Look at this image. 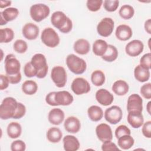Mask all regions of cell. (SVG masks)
<instances>
[{
    "label": "cell",
    "mask_w": 151,
    "mask_h": 151,
    "mask_svg": "<svg viewBox=\"0 0 151 151\" xmlns=\"http://www.w3.org/2000/svg\"><path fill=\"white\" fill-rule=\"evenodd\" d=\"M127 110L129 111H139L143 110V99L137 94H131L127 99Z\"/></svg>",
    "instance_id": "5bb4252c"
},
{
    "label": "cell",
    "mask_w": 151,
    "mask_h": 151,
    "mask_svg": "<svg viewBox=\"0 0 151 151\" xmlns=\"http://www.w3.org/2000/svg\"><path fill=\"white\" fill-rule=\"evenodd\" d=\"M22 90L25 94L33 95L38 90V85L33 80H26L22 84Z\"/></svg>",
    "instance_id": "1f68e13d"
},
{
    "label": "cell",
    "mask_w": 151,
    "mask_h": 151,
    "mask_svg": "<svg viewBox=\"0 0 151 151\" xmlns=\"http://www.w3.org/2000/svg\"><path fill=\"white\" fill-rule=\"evenodd\" d=\"M12 2L11 1H4V0H1L0 1V8H4L7 6H9L11 5Z\"/></svg>",
    "instance_id": "f5cc1de1"
},
{
    "label": "cell",
    "mask_w": 151,
    "mask_h": 151,
    "mask_svg": "<svg viewBox=\"0 0 151 151\" xmlns=\"http://www.w3.org/2000/svg\"><path fill=\"white\" fill-rule=\"evenodd\" d=\"M107 47L108 44L106 41L101 39L97 40L93 44V52L96 55L102 57L106 52Z\"/></svg>",
    "instance_id": "f1b7e54d"
},
{
    "label": "cell",
    "mask_w": 151,
    "mask_h": 151,
    "mask_svg": "<svg viewBox=\"0 0 151 151\" xmlns=\"http://www.w3.org/2000/svg\"><path fill=\"white\" fill-rule=\"evenodd\" d=\"M39 32L38 27L32 22L25 24L22 29L23 36L28 40H35L39 35Z\"/></svg>",
    "instance_id": "2e32d148"
},
{
    "label": "cell",
    "mask_w": 151,
    "mask_h": 151,
    "mask_svg": "<svg viewBox=\"0 0 151 151\" xmlns=\"http://www.w3.org/2000/svg\"><path fill=\"white\" fill-rule=\"evenodd\" d=\"M146 109L148 113L150 115L151 114V101H149L146 106Z\"/></svg>",
    "instance_id": "db71d44e"
},
{
    "label": "cell",
    "mask_w": 151,
    "mask_h": 151,
    "mask_svg": "<svg viewBox=\"0 0 151 151\" xmlns=\"http://www.w3.org/2000/svg\"><path fill=\"white\" fill-rule=\"evenodd\" d=\"M64 112L61 109L54 108L48 113V119L50 123L54 125H59L64 121Z\"/></svg>",
    "instance_id": "44dd1931"
},
{
    "label": "cell",
    "mask_w": 151,
    "mask_h": 151,
    "mask_svg": "<svg viewBox=\"0 0 151 151\" xmlns=\"http://www.w3.org/2000/svg\"><path fill=\"white\" fill-rule=\"evenodd\" d=\"M56 91H52L49 93L45 97V101L46 103L51 106H58L57 103L55 100V95Z\"/></svg>",
    "instance_id": "c3c4849f"
},
{
    "label": "cell",
    "mask_w": 151,
    "mask_h": 151,
    "mask_svg": "<svg viewBox=\"0 0 151 151\" xmlns=\"http://www.w3.org/2000/svg\"><path fill=\"white\" fill-rule=\"evenodd\" d=\"M46 136L49 142L51 143H56L61 140L63 137V133L59 128L52 127L47 130Z\"/></svg>",
    "instance_id": "83f0119b"
},
{
    "label": "cell",
    "mask_w": 151,
    "mask_h": 151,
    "mask_svg": "<svg viewBox=\"0 0 151 151\" xmlns=\"http://www.w3.org/2000/svg\"><path fill=\"white\" fill-rule=\"evenodd\" d=\"M123 117V112L118 106H112L104 111V118L111 124H116L120 122Z\"/></svg>",
    "instance_id": "30bf717a"
},
{
    "label": "cell",
    "mask_w": 151,
    "mask_h": 151,
    "mask_svg": "<svg viewBox=\"0 0 151 151\" xmlns=\"http://www.w3.org/2000/svg\"><path fill=\"white\" fill-rule=\"evenodd\" d=\"M9 79V83L12 84H15L19 83L21 80V73H18L17 74L13 76H6Z\"/></svg>",
    "instance_id": "f907efd6"
},
{
    "label": "cell",
    "mask_w": 151,
    "mask_h": 151,
    "mask_svg": "<svg viewBox=\"0 0 151 151\" xmlns=\"http://www.w3.org/2000/svg\"><path fill=\"white\" fill-rule=\"evenodd\" d=\"M103 6L108 12H114L117 10L119 5V1L117 0H105L103 2Z\"/></svg>",
    "instance_id": "f35d334b"
},
{
    "label": "cell",
    "mask_w": 151,
    "mask_h": 151,
    "mask_svg": "<svg viewBox=\"0 0 151 151\" xmlns=\"http://www.w3.org/2000/svg\"><path fill=\"white\" fill-rule=\"evenodd\" d=\"M26 149V145L22 140H16L12 142L11 150L12 151H24Z\"/></svg>",
    "instance_id": "7bdbcfd3"
},
{
    "label": "cell",
    "mask_w": 151,
    "mask_h": 151,
    "mask_svg": "<svg viewBox=\"0 0 151 151\" xmlns=\"http://www.w3.org/2000/svg\"><path fill=\"white\" fill-rule=\"evenodd\" d=\"M140 94L146 99H151V83H147L143 84L140 88Z\"/></svg>",
    "instance_id": "ee69618b"
},
{
    "label": "cell",
    "mask_w": 151,
    "mask_h": 151,
    "mask_svg": "<svg viewBox=\"0 0 151 151\" xmlns=\"http://www.w3.org/2000/svg\"><path fill=\"white\" fill-rule=\"evenodd\" d=\"M14 50L19 54H23L26 52L28 49L27 43L22 40H17L13 45Z\"/></svg>",
    "instance_id": "8d00e7d4"
},
{
    "label": "cell",
    "mask_w": 151,
    "mask_h": 151,
    "mask_svg": "<svg viewBox=\"0 0 151 151\" xmlns=\"http://www.w3.org/2000/svg\"><path fill=\"white\" fill-rule=\"evenodd\" d=\"M50 9L48 6L44 4L32 5L29 9L31 18L35 22H39L45 19L50 14Z\"/></svg>",
    "instance_id": "5b68a950"
},
{
    "label": "cell",
    "mask_w": 151,
    "mask_h": 151,
    "mask_svg": "<svg viewBox=\"0 0 151 151\" xmlns=\"http://www.w3.org/2000/svg\"><path fill=\"white\" fill-rule=\"evenodd\" d=\"M106 77L104 73L99 70L94 71L91 75V81L96 86H101L105 82Z\"/></svg>",
    "instance_id": "836d02e7"
},
{
    "label": "cell",
    "mask_w": 151,
    "mask_h": 151,
    "mask_svg": "<svg viewBox=\"0 0 151 151\" xmlns=\"http://www.w3.org/2000/svg\"><path fill=\"white\" fill-rule=\"evenodd\" d=\"M63 147L66 151H76L80 148L78 139L73 135H66L63 137Z\"/></svg>",
    "instance_id": "ffe728a7"
},
{
    "label": "cell",
    "mask_w": 151,
    "mask_h": 151,
    "mask_svg": "<svg viewBox=\"0 0 151 151\" xmlns=\"http://www.w3.org/2000/svg\"><path fill=\"white\" fill-rule=\"evenodd\" d=\"M119 15L124 19H129L132 18L134 14L133 7L130 5L126 4L121 6L119 11Z\"/></svg>",
    "instance_id": "e575fe53"
},
{
    "label": "cell",
    "mask_w": 151,
    "mask_h": 151,
    "mask_svg": "<svg viewBox=\"0 0 151 151\" xmlns=\"http://www.w3.org/2000/svg\"><path fill=\"white\" fill-rule=\"evenodd\" d=\"M66 64L68 69L75 74H81L87 69V64L85 60L73 54L67 55Z\"/></svg>",
    "instance_id": "3957f363"
},
{
    "label": "cell",
    "mask_w": 151,
    "mask_h": 151,
    "mask_svg": "<svg viewBox=\"0 0 151 151\" xmlns=\"http://www.w3.org/2000/svg\"><path fill=\"white\" fill-rule=\"evenodd\" d=\"M114 26V22L112 18L105 17L103 18L97 24V31L100 36L107 37L113 32Z\"/></svg>",
    "instance_id": "9c48e42d"
},
{
    "label": "cell",
    "mask_w": 151,
    "mask_h": 151,
    "mask_svg": "<svg viewBox=\"0 0 151 151\" xmlns=\"http://www.w3.org/2000/svg\"><path fill=\"white\" fill-rule=\"evenodd\" d=\"M71 88L76 95H81L88 93L91 89L89 83L84 78H76L72 82Z\"/></svg>",
    "instance_id": "8fae6325"
},
{
    "label": "cell",
    "mask_w": 151,
    "mask_h": 151,
    "mask_svg": "<svg viewBox=\"0 0 151 151\" xmlns=\"http://www.w3.org/2000/svg\"><path fill=\"white\" fill-rule=\"evenodd\" d=\"M134 76L137 81L144 83L149 80L150 78V71L139 64L134 69Z\"/></svg>",
    "instance_id": "cb8c5ba5"
},
{
    "label": "cell",
    "mask_w": 151,
    "mask_h": 151,
    "mask_svg": "<svg viewBox=\"0 0 151 151\" xmlns=\"http://www.w3.org/2000/svg\"><path fill=\"white\" fill-rule=\"evenodd\" d=\"M118 146L123 150L130 149L134 143V140L132 136L130 135H124L117 139Z\"/></svg>",
    "instance_id": "4dcf8cb0"
},
{
    "label": "cell",
    "mask_w": 151,
    "mask_h": 151,
    "mask_svg": "<svg viewBox=\"0 0 151 151\" xmlns=\"http://www.w3.org/2000/svg\"><path fill=\"white\" fill-rule=\"evenodd\" d=\"M96 133L98 139L102 142L113 139V133L109 125L106 123H100L96 128Z\"/></svg>",
    "instance_id": "4fadbf2b"
},
{
    "label": "cell",
    "mask_w": 151,
    "mask_h": 151,
    "mask_svg": "<svg viewBox=\"0 0 151 151\" xmlns=\"http://www.w3.org/2000/svg\"><path fill=\"white\" fill-rule=\"evenodd\" d=\"M142 129L143 136L147 138L150 139L151 137V121L149 120L145 123H143Z\"/></svg>",
    "instance_id": "7dc6e473"
},
{
    "label": "cell",
    "mask_w": 151,
    "mask_h": 151,
    "mask_svg": "<svg viewBox=\"0 0 151 151\" xmlns=\"http://www.w3.org/2000/svg\"><path fill=\"white\" fill-rule=\"evenodd\" d=\"M4 64L6 76H13L20 73L21 64L15 55L8 54L5 57Z\"/></svg>",
    "instance_id": "ba28073f"
},
{
    "label": "cell",
    "mask_w": 151,
    "mask_h": 151,
    "mask_svg": "<svg viewBox=\"0 0 151 151\" xmlns=\"http://www.w3.org/2000/svg\"><path fill=\"white\" fill-rule=\"evenodd\" d=\"M144 44L139 40H133L128 42L125 47V51L130 57L139 55L143 51Z\"/></svg>",
    "instance_id": "7c38bea8"
},
{
    "label": "cell",
    "mask_w": 151,
    "mask_h": 151,
    "mask_svg": "<svg viewBox=\"0 0 151 151\" xmlns=\"http://www.w3.org/2000/svg\"><path fill=\"white\" fill-rule=\"evenodd\" d=\"M7 134L11 139H17L19 137L22 133L21 125L15 122H11L7 126Z\"/></svg>",
    "instance_id": "484cf974"
},
{
    "label": "cell",
    "mask_w": 151,
    "mask_h": 151,
    "mask_svg": "<svg viewBox=\"0 0 151 151\" xmlns=\"http://www.w3.org/2000/svg\"><path fill=\"white\" fill-rule=\"evenodd\" d=\"M0 15L2 16L6 22H8L15 19L18 17L19 15V11L16 8L9 7L1 12Z\"/></svg>",
    "instance_id": "f546056e"
},
{
    "label": "cell",
    "mask_w": 151,
    "mask_h": 151,
    "mask_svg": "<svg viewBox=\"0 0 151 151\" xmlns=\"http://www.w3.org/2000/svg\"><path fill=\"white\" fill-rule=\"evenodd\" d=\"M131 134V131L126 125L121 124L115 130V136L117 139L124 135Z\"/></svg>",
    "instance_id": "60d3db41"
},
{
    "label": "cell",
    "mask_w": 151,
    "mask_h": 151,
    "mask_svg": "<svg viewBox=\"0 0 151 151\" xmlns=\"http://www.w3.org/2000/svg\"><path fill=\"white\" fill-rule=\"evenodd\" d=\"M101 150L103 151H120L117 145L111 142V140H107L103 142L101 145Z\"/></svg>",
    "instance_id": "bcb514c9"
},
{
    "label": "cell",
    "mask_w": 151,
    "mask_h": 151,
    "mask_svg": "<svg viewBox=\"0 0 151 151\" xmlns=\"http://www.w3.org/2000/svg\"><path fill=\"white\" fill-rule=\"evenodd\" d=\"M41 40L44 44L50 48L57 47L60 41L58 34L51 27L46 28L42 31Z\"/></svg>",
    "instance_id": "8992f818"
},
{
    "label": "cell",
    "mask_w": 151,
    "mask_h": 151,
    "mask_svg": "<svg viewBox=\"0 0 151 151\" xmlns=\"http://www.w3.org/2000/svg\"><path fill=\"white\" fill-rule=\"evenodd\" d=\"M127 120L129 124L134 129L140 127L144 123V118L142 112L129 111L128 112Z\"/></svg>",
    "instance_id": "ac0fdd59"
},
{
    "label": "cell",
    "mask_w": 151,
    "mask_h": 151,
    "mask_svg": "<svg viewBox=\"0 0 151 151\" xmlns=\"http://www.w3.org/2000/svg\"><path fill=\"white\" fill-rule=\"evenodd\" d=\"M87 114L91 121L98 122L103 118V111L100 107L96 105H93L88 109Z\"/></svg>",
    "instance_id": "4316f807"
},
{
    "label": "cell",
    "mask_w": 151,
    "mask_h": 151,
    "mask_svg": "<svg viewBox=\"0 0 151 151\" xmlns=\"http://www.w3.org/2000/svg\"><path fill=\"white\" fill-rule=\"evenodd\" d=\"M31 63L37 71L36 77L38 78H44L48 73V66L47 59L44 55L37 53L34 55L31 60Z\"/></svg>",
    "instance_id": "277c9868"
},
{
    "label": "cell",
    "mask_w": 151,
    "mask_h": 151,
    "mask_svg": "<svg viewBox=\"0 0 151 151\" xmlns=\"http://www.w3.org/2000/svg\"><path fill=\"white\" fill-rule=\"evenodd\" d=\"M73 48L76 53L80 55H86L90 50V44L87 40L80 38L74 42Z\"/></svg>",
    "instance_id": "603a6c76"
},
{
    "label": "cell",
    "mask_w": 151,
    "mask_h": 151,
    "mask_svg": "<svg viewBox=\"0 0 151 151\" xmlns=\"http://www.w3.org/2000/svg\"><path fill=\"white\" fill-rule=\"evenodd\" d=\"M115 35L118 40L125 41L132 37L133 31L130 26L126 24H121L116 28Z\"/></svg>",
    "instance_id": "d6986e66"
},
{
    "label": "cell",
    "mask_w": 151,
    "mask_h": 151,
    "mask_svg": "<svg viewBox=\"0 0 151 151\" xmlns=\"http://www.w3.org/2000/svg\"><path fill=\"white\" fill-rule=\"evenodd\" d=\"M18 102L12 97L4 99L0 105V118L2 120H8L13 118L17 108Z\"/></svg>",
    "instance_id": "7a4b0ae2"
},
{
    "label": "cell",
    "mask_w": 151,
    "mask_h": 151,
    "mask_svg": "<svg viewBox=\"0 0 151 151\" xmlns=\"http://www.w3.org/2000/svg\"><path fill=\"white\" fill-rule=\"evenodd\" d=\"M144 27H145V31L149 34H151V19H148L145 21L144 24Z\"/></svg>",
    "instance_id": "816d5d0a"
},
{
    "label": "cell",
    "mask_w": 151,
    "mask_h": 151,
    "mask_svg": "<svg viewBox=\"0 0 151 151\" xmlns=\"http://www.w3.org/2000/svg\"><path fill=\"white\" fill-rule=\"evenodd\" d=\"M0 89L1 90H5L6 88H7L9 86V79L8 78V77L5 75L4 74H1L0 75Z\"/></svg>",
    "instance_id": "681fc988"
},
{
    "label": "cell",
    "mask_w": 151,
    "mask_h": 151,
    "mask_svg": "<svg viewBox=\"0 0 151 151\" xmlns=\"http://www.w3.org/2000/svg\"><path fill=\"white\" fill-rule=\"evenodd\" d=\"M95 97L97 102L104 106L110 105L114 100L113 95L109 91L104 88L98 90L96 93Z\"/></svg>",
    "instance_id": "9a60e30c"
},
{
    "label": "cell",
    "mask_w": 151,
    "mask_h": 151,
    "mask_svg": "<svg viewBox=\"0 0 151 151\" xmlns=\"http://www.w3.org/2000/svg\"><path fill=\"white\" fill-rule=\"evenodd\" d=\"M103 3L102 0H88L86 2V6L89 11L96 12L101 8Z\"/></svg>",
    "instance_id": "74e56055"
},
{
    "label": "cell",
    "mask_w": 151,
    "mask_h": 151,
    "mask_svg": "<svg viewBox=\"0 0 151 151\" xmlns=\"http://www.w3.org/2000/svg\"><path fill=\"white\" fill-rule=\"evenodd\" d=\"M51 78L57 87H64L67 80V75L65 68L60 65L54 67L51 71Z\"/></svg>",
    "instance_id": "52a82bcc"
},
{
    "label": "cell",
    "mask_w": 151,
    "mask_h": 151,
    "mask_svg": "<svg viewBox=\"0 0 151 151\" xmlns=\"http://www.w3.org/2000/svg\"><path fill=\"white\" fill-rule=\"evenodd\" d=\"M7 23H8V22L5 21V19H4V18L2 17V16L0 15V25H4L6 24Z\"/></svg>",
    "instance_id": "11a10c76"
},
{
    "label": "cell",
    "mask_w": 151,
    "mask_h": 151,
    "mask_svg": "<svg viewBox=\"0 0 151 151\" xmlns=\"http://www.w3.org/2000/svg\"><path fill=\"white\" fill-rule=\"evenodd\" d=\"M118 57V51L113 45H108L107 50L104 54L101 57L102 59L107 62H113L115 61Z\"/></svg>",
    "instance_id": "d6a6232c"
},
{
    "label": "cell",
    "mask_w": 151,
    "mask_h": 151,
    "mask_svg": "<svg viewBox=\"0 0 151 151\" xmlns=\"http://www.w3.org/2000/svg\"><path fill=\"white\" fill-rule=\"evenodd\" d=\"M113 91L117 96H124L127 94L129 90V86L127 82L122 80L116 81L112 86Z\"/></svg>",
    "instance_id": "d4e9b609"
},
{
    "label": "cell",
    "mask_w": 151,
    "mask_h": 151,
    "mask_svg": "<svg viewBox=\"0 0 151 151\" xmlns=\"http://www.w3.org/2000/svg\"><path fill=\"white\" fill-rule=\"evenodd\" d=\"M1 53H2V57H1V60H2L3 58V51L2 50H1Z\"/></svg>",
    "instance_id": "9f6ffc18"
},
{
    "label": "cell",
    "mask_w": 151,
    "mask_h": 151,
    "mask_svg": "<svg viewBox=\"0 0 151 151\" xmlns=\"http://www.w3.org/2000/svg\"><path fill=\"white\" fill-rule=\"evenodd\" d=\"M140 65L150 70L151 68V54L150 52L144 54L140 59Z\"/></svg>",
    "instance_id": "b9f144b4"
},
{
    "label": "cell",
    "mask_w": 151,
    "mask_h": 151,
    "mask_svg": "<svg viewBox=\"0 0 151 151\" xmlns=\"http://www.w3.org/2000/svg\"><path fill=\"white\" fill-rule=\"evenodd\" d=\"M26 113V107L22 103H18L17 108L12 119H19L24 116Z\"/></svg>",
    "instance_id": "f6af8a7d"
},
{
    "label": "cell",
    "mask_w": 151,
    "mask_h": 151,
    "mask_svg": "<svg viewBox=\"0 0 151 151\" xmlns=\"http://www.w3.org/2000/svg\"><path fill=\"white\" fill-rule=\"evenodd\" d=\"M0 42L1 43H8L14 38V32L9 28H1L0 29Z\"/></svg>",
    "instance_id": "d590c367"
},
{
    "label": "cell",
    "mask_w": 151,
    "mask_h": 151,
    "mask_svg": "<svg viewBox=\"0 0 151 151\" xmlns=\"http://www.w3.org/2000/svg\"><path fill=\"white\" fill-rule=\"evenodd\" d=\"M65 130L71 133H77L81 128V123L78 118L74 116L68 117L64 123Z\"/></svg>",
    "instance_id": "e0dca14e"
},
{
    "label": "cell",
    "mask_w": 151,
    "mask_h": 151,
    "mask_svg": "<svg viewBox=\"0 0 151 151\" xmlns=\"http://www.w3.org/2000/svg\"><path fill=\"white\" fill-rule=\"evenodd\" d=\"M51 22L54 27L64 34L70 32L73 28V22L71 19L60 11H55L52 14Z\"/></svg>",
    "instance_id": "6da1fadb"
},
{
    "label": "cell",
    "mask_w": 151,
    "mask_h": 151,
    "mask_svg": "<svg viewBox=\"0 0 151 151\" xmlns=\"http://www.w3.org/2000/svg\"><path fill=\"white\" fill-rule=\"evenodd\" d=\"M55 100L58 106H69L73 102L74 97L68 91L63 90L56 92Z\"/></svg>",
    "instance_id": "7402d4cb"
},
{
    "label": "cell",
    "mask_w": 151,
    "mask_h": 151,
    "mask_svg": "<svg viewBox=\"0 0 151 151\" xmlns=\"http://www.w3.org/2000/svg\"><path fill=\"white\" fill-rule=\"evenodd\" d=\"M24 73L26 77H33L37 76V71L34 67V66L31 63V61L28 62L25 64L24 67Z\"/></svg>",
    "instance_id": "ab89813d"
}]
</instances>
